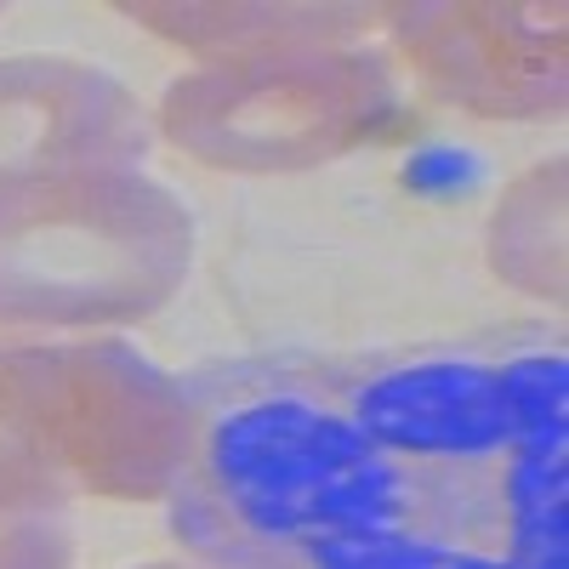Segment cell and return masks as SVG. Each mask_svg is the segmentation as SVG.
<instances>
[{
	"label": "cell",
	"instance_id": "3957f363",
	"mask_svg": "<svg viewBox=\"0 0 569 569\" xmlns=\"http://www.w3.org/2000/svg\"><path fill=\"white\" fill-rule=\"evenodd\" d=\"M501 512H507V569H569L563 445L507 450Z\"/></svg>",
	"mask_w": 569,
	"mask_h": 569
},
{
	"label": "cell",
	"instance_id": "8992f818",
	"mask_svg": "<svg viewBox=\"0 0 569 569\" xmlns=\"http://www.w3.org/2000/svg\"><path fill=\"white\" fill-rule=\"evenodd\" d=\"M479 177V160L467 149H421L410 166H405V182H416L421 194H450V188Z\"/></svg>",
	"mask_w": 569,
	"mask_h": 569
},
{
	"label": "cell",
	"instance_id": "6da1fadb",
	"mask_svg": "<svg viewBox=\"0 0 569 569\" xmlns=\"http://www.w3.org/2000/svg\"><path fill=\"white\" fill-rule=\"evenodd\" d=\"M206 490L228 525L273 558L319 536L433 525V479L382 450L348 410L308 393H262L222 410L206 433Z\"/></svg>",
	"mask_w": 569,
	"mask_h": 569
},
{
	"label": "cell",
	"instance_id": "277c9868",
	"mask_svg": "<svg viewBox=\"0 0 569 569\" xmlns=\"http://www.w3.org/2000/svg\"><path fill=\"white\" fill-rule=\"evenodd\" d=\"M279 569H507L479 547H461L427 530H382V536H319L284 552Z\"/></svg>",
	"mask_w": 569,
	"mask_h": 569
},
{
	"label": "cell",
	"instance_id": "7a4b0ae2",
	"mask_svg": "<svg viewBox=\"0 0 569 569\" xmlns=\"http://www.w3.org/2000/svg\"><path fill=\"white\" fill-rule=\"evenodd\" d=\"M348 416L399 461H496L512 450L496 365L410 359L348 388Z\"/></svg>",
	"mask_w": 569,
	"mask_h": 569
},
{
	"label": "cell",
	"instance_id": "5b68a950",
	"mask_svg": "<svg viewBox=\"0 0 569 569\" xmlns=\"http://www.w3.org/2000/svg\"><path fill=\"white\" fill-rule=\"evenodd\" d=\"M501 410L512 450H552L563 445V416H569V365L563 353H518L496 370Z\"/></svg>",
	"mask_w": 569,
	"mask_h": 569
}]
</instances>
